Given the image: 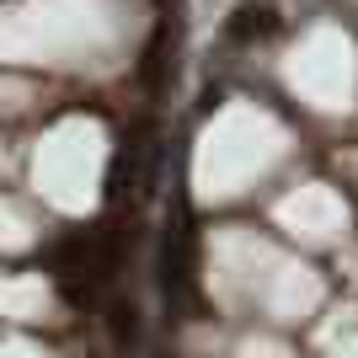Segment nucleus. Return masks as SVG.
<instances>
[{"instance_id":"f257e3e1","label":"nucleus","mask_w":358,"mask_h":358,"mask_svg":"<svg viewBox=\"0 0 358 358\" xmlns=\"http://www.w3.org/2000/svg\"><path fill=\"white\" fill-rule=\"evenodd\" d=\"M161 289L171 305H182V299L193 294V230H187V220L166 224V246H161Z\"/></svg>"},{"instance_id":"f03ea898","label":"nucleus","mask_w":358,"mask_h":358,"mask_svg":"<svg viewBox=\"0 0 358 358\" xmlns=\"http://www.w3.org/2000/svg\"><path fill=\"white\" fill-rule=\"evenodd\" d=\"M107 337H113L118 353H134V348H139V305L129 294L107 299Z\"/></svg>"},{"instance_id":"7ed1b4c3","label":"nucleus","mask_w":358,"mask_h":358,"mask_svg":"<svg viewBox=\"0 0 358 358\" xmlns=\"http://www.w3.org/2000/svg\"><path fill=\"white\" fill-rule=\"evenodd\" d=\"M278 32V16L268 11V6H241L236 22H230V38L236 43H257V38H273Z\"/></svg>"}]
</instances>
